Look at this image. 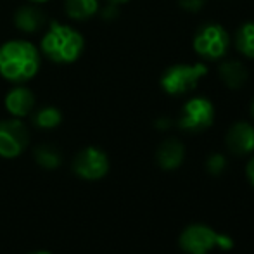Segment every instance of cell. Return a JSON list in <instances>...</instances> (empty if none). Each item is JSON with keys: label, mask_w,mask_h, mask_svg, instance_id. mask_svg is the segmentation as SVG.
Returning <instances> with one entry per match:
<instances>
[{"label": "cell", "mask_w": 254, "mask_h": 254, "mask_svg": "<svg viewBox=\"0 0 254 254\" xmlns=\"http://www.w3.org/2000/svg\"><path fill=\"white\" fill-rule=\"evenodd\" d=\"M40 57L30 42H7L0 49V74L12 81H26L38 71Z\"/></svg>", "instance_id": "cell-1"}, {"label": "cell", "mask_w": 254, "mask_h": 254, "mask_svg": "<svg viewBox=\"0 0 254 254\" xmlns=\"http://www.w3.org/2000/svg\"><path fill=\"white\" fill-rule=\"evenodd\" d=\"M35 106V97L31 90L24 87H16L7 94L5 97V107L12 116L23 118L31 113Z\"/></svg>", "instance_id": "cell-10"}, {"label": "cell", "mask_w": 254, "mask_h": 254, "mask_svg": "<svg viewBox=\"0 0 254 254\" xmlns=\"http://www.w3.org/2000/svg\"><path fill=\"white\" fill-rule=\"evenodd\" d=\"M168 125H170V121H168V120L157 121V128H168Z\"/></svg>", "instance_id": "cell-21"}, {"label": "cell", "mask_w": 254, "mask_h": 254, "mask_svg": "<svg viewBox=\"0 0 254 254\" xmlns=\"http://www.w3.org/2000/svg\"><path fill=\"white\" fill-rule=\"evenodd\" d=\"M248 175H249V180H251L254 185V159L249 161V164H248Z\"/></svg>", "instance_id": "cell-20"}, {"label": "cell", "mask_w": 254, "mask_h": 254, "mask_svg": "<svg viewBox=\"0 0 254 254\" xmlns=\"http://www.w3.org/2000/svg\"><path fill=\"white\" fill-rule=\"evenodd\" d=\"M73 170L80 178L85 180H99L109 170V161L102 151L95 147H87L73 161Z\"/></svg>", "instance_id": "cell-8"}, {"label": "cell", "mask_w": 254, "mask_h": 254, "mask_svg": "<svg viewBox=\"0 0 254 254\" xmlns=\"http://www.w3.org/2000/svg\"><path fill=\"white\" fill-rule=\"evenodd\" d=\"M35 159L40 166L47 168V170H54L61 164L63 157H61V152L57 151L52 145H40V147L35 151Z\"/></svg>", "instance_id": "cell-16"}, {"label": "cell", "mask_w": 254, "mask_h": 254, "mask_svg": "<svg viewBox=\"0 0 254 254\" xmlns=\"http://www.w3.org/2000/svg\"><path fill=\"white\" fill-rule=\"evenodd\" d=\"M225 168V157L221 154H213V156L207 159V170L213 175H220Z\"/></svg>", "instance_id": "cell-18"}, {"label": "cell", "mask_w": 254, "mask_h": 254, "mask_svg": "<svg viewBox=\"0 0 254 254\" xmlns=\"http://www.w3.org/2000/svg\"><path fill=\"white\" fill-rule=\"evenodd\" d=\"M30 135L19 120L0 121V156L2 157H17L28 147Z\"/></svg>", "instance_id": "cell-6"}, {"label": "cell", "mask_w": 254, "mask_h": 254, "mask_svg": "<svg viewBox=\"0 0 254 254\" xmlns=\"http://www.w3.org/2000/svg\"><path fill=\"white\" fill-rule=\"evenodd\" d=\"M204 74H206V66H202V64H194V66L177 64V66H171L163 74L161 85L171 95L185 94V92L195 88L199 78L204 76Z\"/></svg>", "instance_id": "cell-4"}, {"label": "cell", "mask_w": 254, "mask_h": 254, "mask_svg": "<svg viewBox=\"0 0 254 254\" xmlns=\"http://www.w3.org/2000/svg\"><path fill=\"white\" fill-rule=\"evenodd\" d=\"M194 49L206 59H220L228 51V33L220 24H206L195 35Z\"/></svg>", "instance_id": "cell-5"}, {"label": "cell", "mask_w": 254, "mask_h": 254, "mask_svg": "<svg viewBox=\"0 0 254 254\" xmlns=\"http://www.w3.org/2000/svg\"><path fill=\"white\" fill-rule=\"evenodd\" d=\"M182 159H184V147L178 140H173V138L166 140L157 149V163L166 170L180 166Z\"/></svg>", "instance_id": "cell-12"}, {"label": "cell", "mask_w": 254, "mask_h": 254, "mask_svg": "<svg viewBox=\"0 0 254 254\" xmlns=\"http://www.w3.org/2000/svg\"><path fill=\"white\" fill-rule=\"evenodd\" d=\"M178 3H180L184 9L195 12V10H199L204 5V0H178Z\"/></svg>", "instance_id": "cell-19"}, {"label": "cell", "mask_w": 254, "mask_h": 254, "mask_svg": "<svg viewBox=\"0 0 254 254\" xmlns=\"http://www.w3.org/2000/svg\"><path fill=\"white\" fill-rule=\"evenodd\" d=\"M237 49L249 59H254V23H246L239 28L235 37Z\"/></svg>", "instance_id": "cell-15"}, {"label": "cell", "mask_w": 254, "mask_h": 254, "mask_svg": "<svg viewBox=\"0 0 254 254\" xmlns=\"http://www.w3.org/2000/svg\"><path fill=\"white\" fill-rule=\"evenodd\" d=\"M99 9L97 0H66V12L73 19H88Z\"/></svg>", "instance_id": "cell-14"}, {"label": "cell", "mask_w": 254, "mask_h": 254, "mask_svg": "<svg viewBox=\"0 0 254 254\" xmlns=\"http://www.w3.org/2000/svg\"><path fill=\"white\" fill-rule=\"evenodd\" d=\"M220 76L230 88H239L248 80V71L239 61H227L220 66Z\"/></svg>", "instance_id": "cell-13"}, {"label": "cell", "mask_w": 254, "mask_h": 254, "mask_svg": "<svg viewBox=\"0 0 254 254\" xmlns=\"http://www.w3.org/2000/svg\"><path fill=\"white\" fill-rule=\"evenodd\" d=\"M111 3H123V2H128V0H109Z\"/></svg>", "instance_id": "cell-22"}, {"label": "cell", "mask_w": 254, "mask_h": 254, "mask_svg": "<svg viewBox=\"0 0 254 254\" xmlns=\"http://www.w3.org/2000/svg\"><path fill=\"white\" fill-rule=\"evenodd\" d=\"M33 121L40 128H56L61 123V111L56 107H44L35 114Z\"/></svg>", "instance_id": "cell-17"}, {"label": "cell", "mask_w": 254, "mask_h": 254, "mask_svg": "<svg viewBox=\"0 0 254 254\" xmlns=\"http://www.w3.org/2000/svg\"><path fill=\"white\" fill-rule=\"evenodd\" d=\"M31 2H35V3H42V2H47V0H31Z\"/></svg>", "instance_id": "cell-24"}, {"label": "cell", "mask_w": 254, "mask_h": 254, "mask_svg": "<svg viewBox=\"0 0 254 254\" xmlns=\"http://www.w3.org/2000/svg\"><path fill=\"white\" fill-rule=\"evenodd\" d=\"M227 145L234 154H248L254 151V128L248 123H237L227 135Z\"/></svg>", "instance_id": "cell-9"}, {"label": "cell", "mask_w": 254, "mask_h": 254, "mask_svg": "<svg viewBox=\"0 0 254 254\" xmlns=\"http://www.w3.org/2000/svg\"><path fill=\"white\" fill-rule=\"evenodd\" d=\"M213 118H214L213 104L207 101V99L197 97L189 101L184 106L178 125H180V128L189 131H202L213 123Z\"/></svg>", "instance_id": "cell-7"}, {"label": "cell", "mask_w": 254, "mask_h": 254, "mask_svg": "<svg viewBox=\"0 0 254 254\" xmlns=\"http://www.w3.org/2000/svg\"><path fill=\"white\" fill-rule=\"evenodd\" d=\"M180 244L190 254H206L214 246L230 249L232 239L225 237V235H218L216 232H213L209 227H204V225H192L182 234Z\"/></svg>", "instance_id": "cell-3"}, {"label": "cell", "mask_w": 254, "mask_h": 254, "mask_svg": "<svg viewBox=\"0 0 254 254\" xmlns=\"http://www.w3.org/2000/svg\"><path fill=\"white\" fill-rule=\"evenodd\" d=\"M14 21H16V26L19 30L26 31V33H33V31H38L45 24V16L37 7L26 5L17 10Z\"/></svg>", "instance_id": "cell-11"}, {"label": "cell", "mask_w": 254, "mask_h": 254, "mask_svg": "<svg viewBox=\"0 0 254 254\" xmlns=\"http://www.w3.org/2000/svg\"><path fill=\"white\" fill-rule=\"evenodd\" d=\"M31 254H51V253H47V251H37V253H31Z\"/></svg>", "instance_id": "cell-23"}, {"label": "cell", "mask_w": 254, "mask_h": 254, "mask_svg": "<svg viewBox=\"0 0 254 254\" xmlns=\"http://www.w3.org/2000/svg\"><path fill=\"white\" fill-rule=\"evenodd\" d=\"M42 49L56 63H73L83 51V37L66 24L52 23L42 40Z\"/></svg>", "instance_id": "cell-2"}, {"label": "cell", "mask_w": 254, "mask_h": 254, "mask_svg": "<svg viewBox=\"0 0 254 254\" xmlns=\"http://www.w3.org/2000/svg\"><path fill=\"white\" fill-rule=\"evenodd\" d=\"M253 114H254V104H253Z\"/></svg>", "instance_id": "cell-25"}]
</instances>
